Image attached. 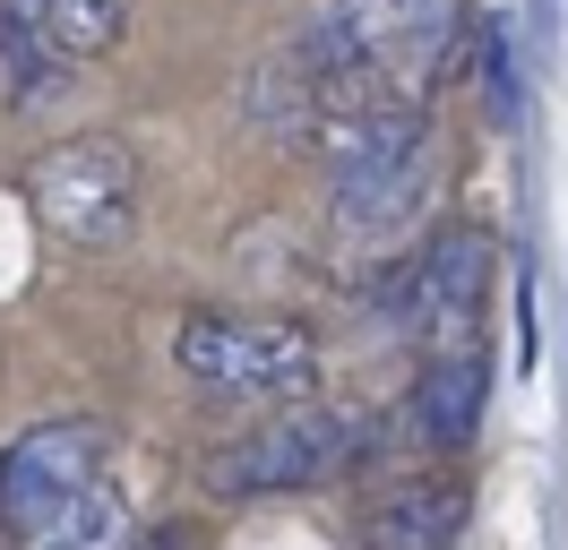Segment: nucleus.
<instances>
[{"label": "nucleus", "instance_id": "f257e3e1", "mask_svg": "<svg viewBox=\"0 0 568 550\" xmlns=\"http://www.w3.org/2000/svg\"><path fill=\"white\" fill-rule=\"evenodd\" d=\"M327 181H336V233L379 249L414 233L439 198V121L423 95H379L354 121L327 130Z\"/></svg>", "mask_w": 568, "mask_h": 550}, {"label": "nucleus", "instance_id": "f03ea898", "mask_svg": "<svg viewBox=\"0 0 568 550\" xmlns=\"http://www.w3.org/2000/svg\"><path fill=\"white\" fill-rule=\"evenodd\" d=\"M491 275H499V241L483 224H439L414 258H388L371 309L423 344V361L430 353H474L483 318H491Z\"/></svg>", "mask_w": 568, "mask_h": 550}, {"label": "nucleus", "instance_id": "7ed1b4c3", "mask_svg": "<svg viewBox=\"0 0 568 550\" xmlns=\"http://www.w3.org/2000/svg\"><path fill=\"white\" fill-rule=\"evenodd\" d=\"M371 456V421L345 405H293L276 421L242 430L233 447L207 456L215 499H276V490H327Z\"/></svg>", "mask_w": 568, "mask_h": 550}, {"label": "nucleus", "instance_id": "20e7f679", "mask_svg": "<svg viewBox=\"0 0 568 550\" xmlns=\"http://www.w3.org/2000/svg\"><path fill=\"white\" fill-rule=\"evenodd\" d=\"M173 361L207 378L224 396H311L320 387V336L302 318H267V309H181L173 318Z\"/></svg>", "mask_w": 568, "mask_h": 550}, {"label": "nucleus", "instance_id": "39448f33", "mask_svg": "<svg viewBox=\"0 0 568 550\" xmlns=\"http://www.w3.org/2000/svg\"><path fill=\"white\" fill-rule=\"evenodd\" d=\"M27 198H36V224L70 249H112L139 224V155L130 138H61L43 146L36 172H27Z\"/></svg>", "mask_w": 568, "mask_h": 550}, {"label": "nucleus", "instance_id": "423d86ee", "mask_svg": "<svg viewBox=\"0 0 568 550\" xmlns=\"http://www.w3.org/2000/svg\"><path fill=\"white\" fill-rule=\"evenodd\" d=\"M104 456H112V430H104V421H87V412H61V421L18 430V439L0 447V524H9V533L52 524L70 499L95 490Z\"/></svg>", "mask_w": 568, "mask_h": 550}, {"label": "nucleus", "instance_id": "0eeeda50", "mask_svg": "<svg viewBox=\"0 0 568 550\" xmlns=\"http://www.w3.org/2000/svg\"><path fill=\"white\" fill-rule=\"evenodd\" d=\"M465 516H474V490L457 473H405L371 499L362 550H457Z\"/></svg>", "mask_w": 568, "mask_h": 550}, {"label": "nucleus", "instance_id": "6e6552de", "mask_svg": "<svg viewBox=\"0 0 568 550\" xmlns=\"http://www.w3.org/2000/svg\"><path fill=\"white\" fill-rule=\"evenodd\" d=\"M483 405H491V353L483 344L474 353H430L414 396H405V430L423 447H439V456H457L483 430Z\"/></svg>", "mask_w": 568, "mask_h": 550}, {"label": "nucleus", "instance_id": "1a4fd4ad", "mask_svg": "<svg viewBox=\"0 0 568 550\" xmlns=\"http://www.w3.org/2000/svg\"><path fill=\"white\" fill-rule=\"evenodd\" d=\"M70 43L52 34V18H43V0H0V69H9V103L18 112H36V103H52L61 86H70Z\"/></svg>", "mask_w": 568, "mask_h": 550}, {"label": "nucleus", "instance_id": "9d476101", "mask_svg": "<svg viewBox=\"0 0 568 550\" xmlns=\"http://www.w3.org/2000/svg\"><path fill=\"white\" fill-rule=\"evenodd\" d=\"M27 550H130V508H121V490H87V499H70V508L52 516V524H36V533H18Z\"/></svg>", "mask_w": 568, "mask_h": 550}, {"label": "nucleus", "instance_id": "9b49d317", "mask_svg": "<svg viewBox=\"0 0 568 550\" xmlns=\"http://www.w3.org/2000/svg\"><path fill=\"white\" fill-rule=\"evenodd\" d=\"M43 18H52V34H61L78 61H87V52H112V43H121L130 0H43Z\"/></svg>", "mask_w": 568, "mask_h": 550}, {"label": "nucleus", "instance_id": "f8f14e48", "mask_svg": "<svg viewBox=\"0 0 568 550\" xmlns=\"http://www.w3.org/2000/svg\"><path fill=\"white\" fill-rule=\"evenodd\" d=\"M130 550H190V533H181V524H164V533H146V542H130Z\"/></svg>", "mask_w": 568, "mask_h": 550}]
</instances>
